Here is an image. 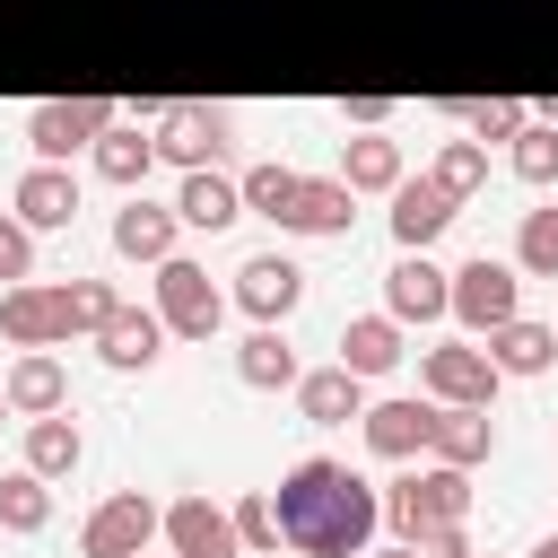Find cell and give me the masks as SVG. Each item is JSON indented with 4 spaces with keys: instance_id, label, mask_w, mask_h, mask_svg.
I'll use <instances>...</instances> for the list:
<instances>
[{
    "instance_id": "6da1fadb",
    "label": "cell",
    "mask_w": 558,
    "mask_h": 558,
    "mask_svg": "<svg viewBox=\"0 0 558 558\" xmlns=\"http://www.w3.org/2000/svg\"><path fill=\"white\" fill-rule=\"evenodd\" d=\"M279 532L305 558H357L366 532H375V488L349 462H296L288 488H279Z\"/></svg>"
},
{
    "instance_id": "7a4b0ae2",
    "label": "cell",
    "mask_w": 558,
    "mask_h": 558,
    "mask_svg": "<svg viewBox=\"0 0 558 558\" xmlns=\"http://www.w3.org/2000/svg\"><path fill=\"white\" fill-rule=\"evenodd\" d=\"M462 497H471V488H462V471H427V480H401V488H392V523H401L410 541H427V532H445V523L462 514Z\"/></svg>"
},
{
    "instance_id": "3957f363",
    "label": "cell",
    "mask_w": 558,
    "mask_h": 558,
    "mask_svg": "<svg viewBox=\"0 0 558 558\" xmlns=\"http://www.w3.org/2000/svg\"><path fill=\"white\" fill-rule=\"evenodd\" d=\"M157 296H166V323H174V331H192V340L218 331V288H209L192 262H166V270H157Z\"/></svg>"
},
{
    "instance_id": "277c9868",
    "label": "cell",
    "mask_w": 558,
    "mask_h": 558,
    "mask_svg": "<svg viewBox=\"0 0 558 558\" xmlns=\"http://www.w3.org/2000/svg\"><path fill=\"white\" fill-rule=\"evenodd\" d=\"M453 305H462V323H514V270H497L488 253L471 262V270H453Z\"/></svg>"
},
{
    "instance_id": "5b68a950",
    "label": "cell",
    "mask_w": 558,
    "mask_h": 558,
    "mask_svg": "<svg viewBox=\"0 0 558 558\" xmlns=\"http://www.w3.org/2000/svg\"><path fill=\"white\" fill-rule=\"evenodd\" d=\"M148 532H157V506H148V497H113V506L87 523V558H131Z\"/></svg>"
},
{
    "instance_id": "8992f818",
    "label": "cell",
    "mask_w": 558,
    "mask_h": 558,
    "mask_svg": "<svg viewBox=\"0 0 558 558\" xmlns=\"http://www.w3.org/2000/svg\"><path fill=\"white\" fill-rule=\"evenodd\" d=\"M157 140H166V157L201 166V157H218V148H227V113H218V105H174Z\"/></svg>"
},
{
    "instance_id": "52a82bcc",
    "label": "cell",
    "mask_w": 558,
    "mask_h": 558,
    "mask_svg": "<svg viewBox=\"0 0 558 558\" xmlns=\"http://www.w3.org/2000/svg\"><path fill=\"white\" fill-rule=\"evenodd\" d=\"M427 384H436L445 401H471V410H488V392H497V366H488L480 349H436V357H427Z\"/></svg>"
},
{
    "instance_id": "ba28073f",
    "label": "cell",
    "mask_w": 558,
    "mask_h": 558,
    "mask_svg": "<svg viewBox=\"0 0 558 558\" xmlns=\"http://www.w3.org/2000/svg\"><path fill=\"white\" fill-rule=\"evenodd\" d=\"M235 279H244V305H253V314H288V305H296V288H305V270H296L288 253H253Z\"/></svg>"
},
{
    "instance_id": "9c48e42d",
    "label": "cell",
    "mask_w": 558,
    "mask_h": 558,
    "mask_svg": "<svg viewBox=\"0 0 558 558\" xmlns=\"http://www.w3.org/2000/svg\"><path fill=\"white\" fill-rule=\"evenodd\" d=\"M445 218H453V192H445L436 174H427V183H401V201H392V235H401V244H427Z\"/></svg>"
},
{
    "instance_id": "30bf717a",
    "label": "cell",
    "mask_w": 558,
    "mask_h": 558,
    "mask_svg": "<svg viewBox=\"0 0 558 558\" xmlns=\"http://www.w3.org/2000/svg\"><path fill=\"white\" fill-rule=\"evenodd\" d=\"M96 131H105V105H96V96H87V105H44V113H35V148H44V157H70V148L96 140Z\"/></svg>"
},
{
    "instance_id": "8fae6325",
    "label": "cell",
    "mask_w": 558,
    "mask_h": 558,
    "mask_svg": "<svg viewBox=\"0 0 558 558\" xmlns=\"http://www.w3.org/2000/svg\"><path fill=\"white\" fill-rule=\"evenodd\" d=\"M427 427H436V410H418V401H384V410H366V445H375V453H418Z\"/></svg>"
},
{
    "instance_id": "7c38bea8",
    "label": "cell",
    "mask_w": 558,
    "mask_h": 558,
    "mask_svg": "<svg viewBox=\"0 0 558 558\" xmlns=\"http://www.w3.org/2000/svg\"><path fill=\"white\" fill-rule=\"evenodd\" d=\"M174 549H183V558H227L235 532H227V514H209V497H183V506H174Z\"/></svg>"
},
{
    "instance_id": "4fadbf2b",
    "label": "cell",
    "mask_w": 558,
    "mask_h": 558,
    "mask_svg": "<svg viewBox=\"0 0 558 558\" xmlns=\"http://www.w3.org/2000/svg\"><path fill=\"white\" fill-rule=\"evenodd\" d=\"M17 209H26V218H35V227H61V218H70V209H78V183H70V174H61V166H35V174H26V183H17Z\"/></svg>"
},
{
    "instance_id": "5bb4252c",
    "label": "cell",
    "mask_w": 558,
    "mask_h": 558,
    "mask_svg": "<svg viewBox=\"0 0 558 558\" xmlns=\"http://www.w3.org/2000/svg\"><path fill=\"white\" fill-rule=\"evenodd\" d=\"M392 305H401V314H445L453 288H445V270H436L427 253H410V262L392 270Z\"/></svg>"
},
{
    "instance_id": "9a60e30c",
    "label": "cell",
    "mask_w": 558,
    "mask_h": 558,
    "mask_svg": "<svg viewBox=\"0 0 558 558\" xmlns=\"http://www.w3.org/2000/svg\"><path fill=\"white\" fill-rule=\"evenodd\" d=\"M96 331H105V357H113V366H148V357H157V314H131V305H113Z\"/></svg>"
},
{
    "instance_id": "2e32d148",
    "label": "cell",
    "mask_w": 558,
    "mask_h": 558,
    "mask_svg": "<svg viewBox=\"0 0 558 558\" xmlns=\"http://www.w3.org/2000/svg\"><path fill=\"white\" fill-rule=\"evenodd\" d=\"M392 357H401L392 323H349V331H340V366H349V375H384Z\"/></svg>"
},
{
    "instance_id": "e0dca14e",
    "label": "cell",
    "mask_w": 558,
    "mask_h": 558,
    "mask_svg": "<svg viewBox=\"0 0 558 558\" xmlns=\"http://www.w3.org/2000/svg\"><path fill=\"white\" fill-rule=\"evenodd\" d=\"M427 445H445L453 462H480V453H488V410H436Z\"/></svg>"
},
{
    "instance_id": "ac0fdd59",
    "label": "cell",
    "mask_w": 558,
    "mask_h": 558,
    "mask_svg": "<svg viewBox=\"0 0 558 558\" xmlns=\"http://www.w3.org/2000/svg\"><path fill=\"white\" fill-rule=\"evenodd\" d=\"M235 201H244L235 183H218V174H201V166H192V183H183V218H192V227H227V218H235Z\"/></svg>"
},
{
    "instance_id": "d6986e66",
    "label": "cell",
    "mask_w": 558,
    "mask_h": 558,
    "mask_svg": "<svg viewBox=\"0 0 558 558\" xmlns=\"http://www.w3.org/2000/svg\"><path fill=\"white\" fill-rule=\"evenodd\" d=\"M166 235H174V227H166V209H148V201H131V209L113 218V244H122V253H140V262H157V253H166Z\"/></svg>"
},
{
    "instance_id": "ffe728a7",
    "label": "cell",
    "mask_w": 558,
    "mask_h": 558,
    "mask_svg": "<svg viewBox=\"0 0 558 558\" xmlns=\"http://www.w3.org/2000/svg\"><path fill=\"white\" fill-rule=\"evenodd\" d=\"M549 349H558V340H549L541 323H497V366H514V375H541V366H549Z\"/></svg>"
},
{
    "instance_id": "44dd1931",
    "label": "cell",
    "mask_w": 558,
    "mask_h": 558,
    "mask_svg": "<svg viewBox=\"0 0 558 558\" xmlns=\"http://www.w3.org/2000/svg\"><path fill=\"white\" fill-rule=\"evenodd\" d=\"M296 192H305V183H296L288 166H253V174H244V201H253L262 218H288V209H296Z\"/></svg>"
},
{
    "instance_id": "7402d4cb",
    "label": "cell",
    "mask_w": 558,
    "mask_h": 558,
    "mask_svg": "<svg viewBox=\"0 0 558 558\" xmlns=\"http://www.w3.org/2000/svg\"><path fill=\"white\" fill-rule=\"evenodd\" d=\"M9 401H17V410H52V401H61V366H52V357H17Z\"/></svg>"
},
{
    "instance_id": "603a6c76",
    "label": "cell",
    "mask_w": 558,
    "mask_h": 558,
    "mask_svg": "<svg viewBox=\"0 0 558 558\" xmlns=\"http://www.w3.org/2000/svg\"><path fill=\"white\" fill-rule=\"evenodd\" d=\"M288 227H349V192L340 183H305L296 209H288Z\"/></svg>"
},
{
    "instance_id": "cb8c5ba5",
    "label": "cell",
    "mask_w": 558,
    "mask_h": 558,
    "mask_svg": "<svg viewBox=\"0 0 558 558\" xmlns=\"http://www.w3.org/2000/svg\"><path fill=\"white\" fill-rule=\"evenodd\" d=\"M288 375H296L288 340H279V331H253V340H244V384H288Z\"/></svg>"
},
{
    "instance_id": "d4e9b609",
    "label": "cell",
    "mask_w": 558,
    "mask_h": 558,
    "mask_svg": "<svg viewBox=\"0 0 558 558\" xmlns=\"http://www.w3.org/2000/svg\"><path fill=\"white\" fill-rule=\"evenodd\" d=\"M305 410H314V418H357V375H349V366L314 375V384H305Z\"/></svg>"
},
{
    "instance_id": "484cf974",
    "label": "cell",
    "mask_w": 558,
    "mask_h": 558,
    "mask_svg": "<svg viewBox=\"0 0 558 558\" xmlns=\"http://www.w3.org/2000/svg\"><path fill=\"white\" fill-rule=\"evenodd\" d=\"M26 453H35V471H70V462H78V427H70V418H44Z\"/></svg>"
},
{
    "instance_id": "4316f807",
    "label": "cell",
    "mask_w": 558,
    "mask_h": 558,
    "mask_svg": "<svg viewBox=\"0 0 558 558\" xmlns=\"http://www.w3.org/2000/svg\"><path fill=\"white\" fill-rule=\"evenodd\" d=\"M523 262H532L541 279H558V209H532V218H523Z\"/></svg>"
},
{
    "instance_id": "83f0119b",
    "label": "cell",
    "mask_w": 558,
    "mask_h": 558,
    "mask_svg": "<svg viewBox=\"0 0 558 558\" xmlns=\"http://www.w3.org/2000/svg\"><path fill=\"white\" fill-rule=\"evenodd\" d=\"M96 166H105L113 183H131V174H148V140H131V131H113V140L96 148Z\"/></svg>"
},
{
    "instance_id": "f1b7e54d",
    "label": "cell",
    "mask_w": 558,
    "mask_h": 558,
    "mask_svg": "<svg viewBox=\"0 0 558 558\" xmlns=\"http://www.w3.org/2000/svg\"><path fill=\"white\" fill-rule=\"evenodd\" d=\"M392 174H401L392 140H357V148H349V183H392Z\"/></svg>"
},
{
    "instance_id": "f546056e",
    "label": "cell",
    "mask_w": 558,
    "mask_h": 558,
    "mask_svg": "<svg viewBox=\"0 0 558 558\" xmlns=\"http://www.w3.org/2000/svg\"><path fill=\"white\" fill-rule=\"evenodd\" d=\"M0 523L35 532V523H44V488H35V480H0Z\"/></svg>"
},
{
    "instance_id": "4dcf8cb0",
    "label": "cell",
    "mask_w": 558,
    "mask_h": 558,
    "mask_svg": "<svg viewBox=\"0 0 558 558\" xmlns=\"http://www.w3.org/2000/svg\"><path fill=\"white\" fill-rule=\"evenodd\" d=\"M514 166H523L532 183H549V174H558V131H523V148H514Z\"/></svg>"
},
{
    "instance_id": "1f68e13d",
    "label": "cell",
    "mask_w": 558,
    "mask_h": 558,
    "mask_svg": "<svg viewBox=\"0 0 558 558\" xmlns=\"http://www.w3.org/2000/svg\"><path fill=\"white\" fill-rule=\"evenodd\" d=\"M235 532H244L253 549H279V541H288V532H279V506H262V497H253V506L235 514Z\"/></svg>"
},
{
    "instance_id": "d6a6232c",
    "label": "cell",
    "mask_w": 558,
    "mask_h": 558,
    "mask_svg": "<svg viewBox=\"0 0 558 558\" xmlns=\"http://www.w3.org/2000/svg\"><path fill=\"white\" fill-rule=\"evenodd\" d=\"M436 183H445V192H471V183H480V148H471V140H462V148H445Z\"/></svg>"
},
{
    "instance_id": "836d02e7",
    "label": "cell",
    "mask_w": 558,
    "mask_h": 558,
    "mask_svg": "<svg viewBox=\"0 0 558 558\" xmlns=\"http://www.w3.org/2000/svg\"><path fill=\"white\" fill-rule=\"evenodd\" d=\"M17 270H26V235L0 218V279H17Z\"/></svg>"
},
{
    "instance_id": "e575fe53",
    "label": "cell",
    "mask_w": 558,
    "mask_h": 558,
    "mask_svg": "<svg viewBox=\"0 0 558 558\" xmlns=\"http://www.w3.org/2000/svg\"><path fill=\"white\" fill-rule=\"evenodd\" d=\"M471 122H480V140H488V131H497V140H506V131H514V122H523V113H514V105H480V113H471Z\"/></svg>"
},
{
    "instance_id": "d590c367",
    "label": "cell",
    "mask_w": 558,
    "mask_h": 558,
    "mask_svg": "<svg viewBox=\"0 0 558 558\" xmlns=\"http://www.w3.org/2000/svg\"><path fill=\"white\" fill-rule=\"evenodd\" d=\"M541 558H558V541H549V549H541Z\"/></svg>"
},
{
    "instance_id": "8d00e7d4",
    "label": "cell",
    "mask_w": 558,
    "mask_h": 558,
    "mask_svg": "<svg viewBox=\"0 0 558 558\" xmlns=\"http://www.w3.org/2000/svg\"><path fill=\"white\" fill-rule=\"evenodd\" d=\"M549 113H558V105H549Z\"/></svg>"
},
{
    "instance_id": "74e56055",
    "label": "cell",
    "mask_w": 558,
    "mask_h": 558,
    "mask_svg": "<svg viewBox=\"0 0 558 558\" xmlns=\"http://www.w3.org/2000/svg\"><path fill=\"white\" fill-rule=\"evenodd\" d=\"M0 401H9V392H0Z\"/></svg>"
},
{
    "instance_id": "f35d334b",
    "label": "cell",
    "mask_w": 558,
    "mask_h": 558,
    "mask_svg": "<svg viewBox=\"0 0 558 558\" xmlns=\"http://www.w3.org/2000/svg\"><path fill=\"white\" fill-rule=\"evenodd\" d=\"M392 558H401V549H392Z\"/></svg>"
}]
</instances>
